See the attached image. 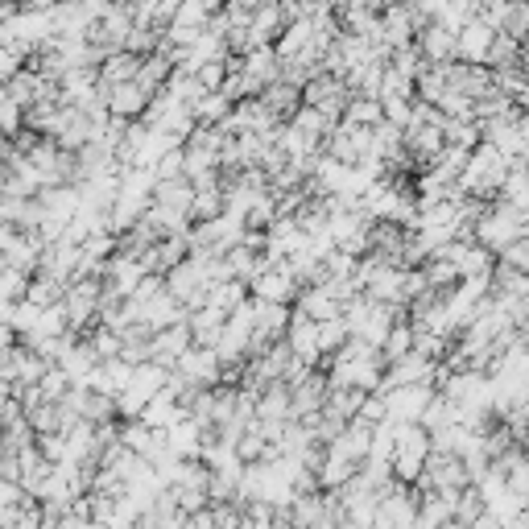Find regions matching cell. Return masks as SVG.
<instances>
[{"label":"cell","instance_id":"30bf717a","mask_svg":"<svg viewBox=\"0 0 529 529\" xmlns=\"http://www.w3.org/2000/svg\"><path fill=\"white\" fill-rule=\"evenodd\" d=\"M83 344H87V352L96 356V360H112V356H120V335L108 331V327H96V331H91V335L83 339Z\"/></svg>","mask_w":529,"mask_h":529},{"label":"cell","instance_id":"7a4b0ae2","mask_svg":"<svg viewBox=\"0 0 529 529\" xmlns=\"http://www.w3.org/2000/svg\"><path fill=\"white\" fill-rule=\"evenodd\" d=\"M298 290H302V282L290 273V265L286 261H261V269L248 277V294L253 298H261V302H282V306H290L294 298H298Z\"/></svg>","mask_w":529,"mask_h":529},{"label":"cell","instance_id":"6da1fadb","mask_svg":"<svg viewBox=\"0 0 529 529\" xmlns=\"http://www.w3.org/2000/svg\"><path fill=\"white\" fill-rule=\"evenodd\" d=\"M430 455V434L418 422H397L393 426V455H389V472L401 484H414L426 468Z\"/></svg>","mask_w":529,"mask_h":529},{"label":"cell","instance_id":"3957f363","mask_svg":"<svg viewBox=\"0 0 529 529\" xmlns=\"http://www.w3.org/2000/svg\"><path fill=\"white\" fill-rule=\"evenodd\" d=\"M170 368L178 372L186 385H195V389H215V385H220V368H224V364H220V356H215L211 348L191 344Z\"/></svg>","mask_w":529,"mask_h":529},{"label":"cell","instance_id":"ba28073f","mask_svg":"<svg viewBox=\"0 0 529 529\" xmlns=\"http://www.w3.org/2000/svg\"><path fill=\"white\" fill-rule=\"evenodd\" d=\"M315 344H319V356L327 360L331 352H339L348 344V327H344V319H323V323H315Z\"/></svg>","mask_w":529,"mask_h":529},{"label":"cell","instance_id":"8fae6325","mask_svg":"<svg viewBox=\"0 0 529 529\" xmlns=\"http://www.w3.org/2000/svg\"><path fill=\"white\" fill-rule=\"evenodd\" d=\"M0 133H5V137L21 133V104L9 96L5 87H0Z\"/></svg>","mask_w":529,"mask_h":529},{"label":"cell","instance_id":"8992f818","mask_svg":"<svg viewBox=\"0 0 529 529\" xmlns=\"http://www.w3.org/2000/svg\"><path fill=\"white\" fill-rule=\"evenodd\" d=\"M418 34H422V38H418L414 46H418V54L430 62V67H434V62H451V58H455V34H451V29H443L439 21L422 25Z\"/></svg>","mask_w":529,"mask_h":529},{"label":"cell","instance_id":"277c9868","mask_svg":"<svg viewBox=\"0 0 529 529\" xmlns=\"http://www.w3.org/2000/svg\"><path fill=\"white\" fill-rule=\"evenodd\" d=\"M385 397V418L389 422H418L426 401L434 397L430 385H397V389H372Z\"/></svg>","mask_w":529,"mask_h":529},{"label":"cell","instance_id":"9c48e42d","mask_svg":"<svg viewBox=\"0 0 529 529\" xmlns=\"http://www.w3.org/2000/svg\"><path fill=\"white\" fill-rule=\"evenodd\" d=\"M414 348V327L406 323V319H397L389 331H385V339H381V356H385V364L389 360H397V356H406Z\"/></svg>","mask_w":529,"mask_h":529},{"label":"cell","instance_id":"52a82bcc","mask_svg":"<svg viewBox=\"0 0 529 529\" xmlns=\"http://www.w3.org/2000/svg\"><path fill=\"white\" fill-rule=\"evenodd\" d=\"M104 104H108V116H116V120H141L149 96L137 83H116V87H108V100Z\"/></svg>","mask_w":529,"mask_h":529},{"label":"cell","instance_id":"5b68a950","mask_svg":"<svg viewBox=\"0 0 529 529\" xmlns=\"http://www.w3.org/2000/svg\"><path fill=\"white\" fill-rule=\"evenodd\" d=\"M492 34H496V29H488L484 21L472 17V21L455 34V58H459V62H476V67H484V62H488V50H492Z\"/></svg>","mask_w":529,"mask_h":529}]
</instances>
